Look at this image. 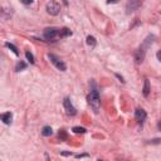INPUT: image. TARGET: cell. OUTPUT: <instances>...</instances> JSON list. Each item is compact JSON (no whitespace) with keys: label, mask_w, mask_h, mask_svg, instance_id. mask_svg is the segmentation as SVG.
<instances>
[{"label":"cell","mask_w":161,"mask_h":161,"mask_svg":"<svg viewBox=\"0 0 161 161\" xmlns=\"http://www.w3.org/2000/svg\"><path fill=\"white\" fill-rule=\"evenodd\" d=\"M63 105H64V108H65L67 114H69V116H74V114L77 113V110L73 107V105L71 103L69 98H65L64 102H63Z\"/></svg>","instance_id":"5b68a950"},{"label":"cell","mask_w":161,"mask_h":161,"mask_svg":"<svg viewBox=\"0 0 161 161\" xmlns=\"http://www.w3.org/2000/svg\"><path fill=\"white\" fill-rule=\"evenodd\" d=\"M141 5V3L140 2H128L127 3V13H132V11H135V10H137V8H139Z\"/></svg>","instance_id":"52a82bcc"},{"label":"cell","mask_w":161,"mask_h":161,"mask_svg":"<svg viewBox=\"0 0 161 161\" xmlns=\"http://www.w3.org/2000/svg\"><path fill=\"white\" fill-rule=\"evenodd\" d=\"M42 133H43V136H51V135L53 133V130H52V127H49V126H45V127H43Z\"/></svg>","instance_id":"8fae6325"},{"label":"cell","mask_w":161,"mask_h":161,"mask_svg":"<svg viewBox=\"0 0 161 161\" xmlns=\"http://www.w3.org/2000/svg\"><path fill=\"white\" fill-rule=\"evenodd\" d=\"M25 57H27V59H28L30 63H34V57H33V54H32L30 52H25Z\"/></svg>","instance_id":"e0dca14e"},{"label":"cell","mask_w":161,"mask_h":161,"mask_svg":"<svg viewBox=\"0 0 161 161\" xmlns=\"http://www.w3.org/2000/svg\"><path fill=\"white\" fill-rule=\"evenodd\" d=\"M59 34V30L56 28H47L44 30V38L47 40H53L54 38H57Z\"/></svg>","instance_id":"277c9868"},{"label":"cell","mask_w":161,"mask_h":161,"mask_svg":"<svg viewBox=\"0 0 161 161\" xmlns=\"http://www.w3.org/2000/svg\"><path fill=\"white\" fill-rule=\"evenodd\" d=\"M98 161H102V160H98Z\"/></svg>","instance_id":"d6986e66"},{"label":"cell","mask_w":161,"mask_h":161,"mask_svg":"<svg viewBox=\"0 0 161 161\" xmlns=\"http://www.w3.org/2000/svg\"><path fill=\"white\" fill-rule=\"evenodd\" d=\"M88 100H89V105L91 107L95 110V112H98L100 110V105H101V101H100V93H98V89L96 87L95 83H92V89H91V93L88 96Z\"/></svg>","instance_id":"6da1fadb"},{"label":"cell","mask_w":161,"mask_h":161,"mask_svg":"<svg viewBox=\"0 0 161 161\" xmlns=\"http://www.w3.org/2000/svg\"><path fill=\"white\" fill-rule=\"evenodd\" d=\"M5 45H7V47H8L9 49H11V51H13V52H14V53H15L16 56L19 54V51H18V48L15 47L14 44H11V43H5Z\"/></svg>","instance_id":"4fadbf2b"},{"label":"cell","mask_w":161,"mask_h":161,"mask_svg":"<svg viewBox=\"0 0 161 161\" xmlns=\"http://www.w3.org/2000/svg\"><path fill=\"white\" fill-rule=\"evenodd\" d=\"M49 59H51V62H52V63H53V64L58 68L59 71H63V72H64V71L67 69V65H65V63H64L63 60H60L58 57H56L54 54H49Z\"/></svg>","instance_id":"7a4b0ae2"},{"label":"cell","mask_w":161,"mask_h":161,"mask_svg":"<svg viewBox=\"0 0 161 161\" xmlns=\"http://www.w3.org/2000/svg\"><path fill=\"white\" fill-rule=\"evenodd\" d=\"M73 132L74 133H86L87 130L84 127H73Z\"/></svg>","instance_id":"9a60e30c"},{"label":"cell","mask_w":161,"mask_h":161,"mask_svg":"<svg viewBox=\"0 0 161 161\" xmlns=\"http://www.w3.org/2000/svg\"><path fill=\"white\" fill-rule=\"evenodd\" d=\"M135 119H136L137 122L142 123V122L146 120V112H145L142 108H137V110L135 111Z\"/></svg>","instance_id":"8992f818"},{"label":"cell","mask_w":161,"mask_h":161,"mask_svg":"<svg viewBox=\"0 0 161 161\" xmlns=\"http://www.w3.org/2000/svg\"><path fill=\"white\" fill-rule=\"evenodd\" d=\"M11 113L10 112H7V113H3V114H0V120H2L5 125H10L11 123Z\"/></svg>","instance_id":"ba28073f"},{"label":"cell","mask_w":161,"mask_h":161,"mask_svg":"<svg viewBox=\"0 0 161 161\" xmlns=\"http://www.w3.org/2000/svg\"><path fill=\"white\" fill-rule=\"evenodd\" d=\"M87 44L91 45V47H95V45H96V39H95L93 37H91V35H89V37L87 38Z\"/></svg>","instance_id":"5bb4252c"},{"label":"cell","mask_w":161,"mask_h":161,"mask_svg":"<svg viewBox=\"0 0 161 161\" xmlns=\"http://www.w3.org/2000/svg\"><path fill=\"white\" fill-rule=\"evenodd\" d=\"M60 38H64V37H68V35H72V32L68 29V28H63L59 30V34H58Z\"/></svg>","instance_id":"9c48e42d"},{"label":"cell","mask_w":161,"mask_h":161,"mask_svg":"<svg viewBox=\"0 0 161 161\" xmlns=\"http://www.w3.org/2000/svg\"><path fill=\"white\" fill-rule=\"evenodd\" d=\"M160 58H161V53H160V52H157V59L160 60Z\"/></svg>","instance_id":"ac0fdd59"},{"label":"cell","mask_w":161,"mask_h":161,"mask_svg":"<svg viewBox=\"0 0 161 161\" xmlns=\"http://www.w3.org/2000/svg\"><path fill=\"white\" fill-rule=\"evenodd\" d=\"M47 11L51 15H58L60 11V5L57 2H51L47 4Z\"/></svg>","instance_id":"3957f363"},{"label":"cell","mask_w":161,"mask_h":161,"mask_svg":"<svg viewBox=\"0 0 161 161\" xmlns=\"http://www.w3.org/2000/svg\"><path fill=\"white\" fill-rule=\"evenodd\" d=\"M150 93V82L149 79H145V86H144V96L147 97Z\"/></svg>","instance_id":"30bf717a"},{"label":"cell","mask_w":161,"mask_h":161,"mask_svg":"<svg viewBox=\"0 0 161 161\" xmlns=\"http://www.w3.org/2000/svg\"><path fill=\"white\" fill-rule=\"evenodd\" d=\"M142 60H144V51L140 49L139 52L136 53V62H137V63H141Z\"/></svg>","instance_id":"7c38bea8"},{"label":"cell","mask_w":161,"mask_h":161,"mask_svg":"<svg viewBox=\"0 0 161 161\" xmlns=\"http://www.w3.org/2000/svg\"><path fill=\"white\" fill-rule=\"evenodd\" d=\"M25 67H27V64H25L24 62H19V63L16 64V72H19V71H21V69H24Z\"/></svg>","instance_id":"2e32d148"}]
</instances>
